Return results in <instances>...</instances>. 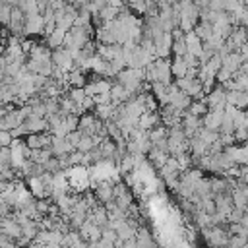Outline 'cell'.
<instances>
[{
    "label": "cell",
    "mask_w": 248,
    "mask_h": 248,
    "mask_svg": "<svg viewBox=\"0 0 248 248\" xmlns=\"http://www.w3.org/2000/svg\"><path fill=\"white\" fill-rule=\"evenodd\" d=\"M89 39H91V31H89V29L74 27V25H72V27L64 33L62 46H66V48H81Z\"/></svg>",
    "instance_id": "cell-1"
},
{
    "label": "cell",
    "mask_w": 248,
    "mask_h": 248,
    "mask_svg": "<svg viewBox=\"0 0 248 248\" xmlns=\"http://www.w3.org/2000/svg\"><path fill=\"white\" fill-rule=\"evenodd\" d=\"M203 101L207 105V110H223L225 108V89L221 83H215L205 95H203Z\"/></svg>",
    "instance_id": "cell-2"
},
{
    "label": "cell",
    "mask_w": 248,
    "mask_h": 248,
    "mask_svg": "<svg viewBox=\"0 0 248 248\" xmlns=\"http://www.w3.org/2000/svg\"><path fill=\"white\" fill-rule=\"evenodd\" d=\"M50 60H52L54 66L62 68L64 72H70L72 66H74V60L70 56V50L66 46H62V45L56 46V48H50Z\"/></svg>",
    "instance_id": "cell-3"
},
{
    "label": "cell",
    "mask_w": 248,
    "mask_h": 248,
    "mask_svg": "<svg viewBox=\"0 0 248 248\" xmlns=\"http://www.w3.org/2000/svg\"><path fill=\"white\" fill-rule=\"evenodd\" d=\"M153 66H155V76H157V81L169 85L172 79H170V60L169 58H153Z\"/></svg>",
    "instance_id": "cell-4"
},
{
    "label": "cell",
    "mask_w": 248,
    "mask_h": 248,
    "mask_svg": "<svg viewBox=\"0 0 248 248\" xmlns=\"http://www.w3.org/2000/svg\"><path fill=\"white\" fill-rule=\"evenodd\" d=\"M231 200H232V205L246 211L248 209V186L246 182H236V188L231 192Z\"/></svg>",
    "instance_id": "cell-5"
},
{
    "label": "cell",
    "mask_w": 248,
    "mask_h": 248,
    "mask_svg": "<svg viewBox=\"0 0 248 248\" xmlns=\"http://www.w3.org/2000/svg\"><path fill=\"white\" fill-rule=\"evenodd\" d=\"M0 232L6 234V236H10L12 240H16L17 236H21V227L16 223V219L12 217V213L6 215V217H0Z\"/></svg>",
    "instance_id": "cell-6"
},
{
    "label": "cell",
    "mask_w": 248,
    "mask_h": 248,
    "mask_svg": "<svg viewBox=\"0 0 248 248\" xmlns=\"http://www.w3.org/2000/svg\"><path fill=\"white\" fill-rule=\"evenodd\" d=\"M43 16L37 12V14H31V16H25V23H23V33L25 35H41L43 33Z\"/></svg>",
    "instance_id": "cell-7"
},
{
    "label": "cell",
    "mask_w": 248,
    "mask_h": 248,
    "mask_svg": "<svg viewBox=\"0 0 248 248\" xmlns=\"http://www.w3.org/2000/svg\"><path fill=\"white\" fill-rule=\"evenodd\" d=\"M157 124H163L161 122V114H159V108L157 110H145V112H141L140 114V118H138V128H141V130H151V128H155Z\"/></svg>",
    "instance_id": "cell-8"
},
{
    "label": "cell",
    "mask_w": 248,
    "mask_h": 248,
    "mask_svg": "<svg viewBox=\"0 0 248 248\" xmlns=\"http://www.w3.org/2000/svg\"><path fill=\"white\" fill-rule=\"evenodd\" d=\"M108 95H110V103H112V105H120V103H124V101H128L130 97H134V93H130L124 85H120V83H116V81L110 83Z\"/></svg>",
    "instance_id": "cell-9"
},
{
    "label": "cell",
    "mask_w": 248,
    "mask_h": 248,
    "mask_svg": "<svg viewBox=\"0 0 248 248\" xmlns=\"http://www.w3.org/2000/svg\"><path fill=\"white\" fill-rule=\"evenodd\" d=\"M225 101L236 108H244L248 105V91H238V89H227L225 91Z\"/></svg>",
    "instance_id": "cell-10"
},
{
    "label": "cell",
    "mask_w": 248,
    "mask_h": 248,
    "mask_svg": "<svg viewBox=\"0 0 248 248\" xmlns=\"http://www.w3.org/2000/svg\"><path fill=\"white\" fill-rule=\"evenodd\" d=\"M221 118H223V110H205V112L202 114V126L207 128V130L219 132Z\"/></svg>",
    "instance_id": "cell-11"
},
{
    "label": "cell",
    "mask_w": 248,
    "mask_h": 248,
    "mask_svg": "<svg viewBox=\"0 0 248 248\" xmlns=\"http://www.w3.org/2000/svg\"><path fill=\"white\" fill-rule=\"evenodd\" d=\"M23 126L27 128V134H31V132H48V124H46L45 116L29 114L27 118H23Z\"/></svg>",
    "instance_id": "cell-12"
},
{
    "label": "cell",
    "mask_w": 248,
    "mask_h": 248,
    "mask_svg": "<svg viewBox=\"0 0 248 248\" xmlns=\"http://www.w3.org/2000/svg\"><path fill=\"white\" fill-rule=\"evenodd\" d=\"M76 147L66 140V138H58V136H50V151L54 157L62 155V153H70L74 151Z\"/></svg>",
    "instance_id": "cell-13"
},
{
    "label": "cell",
    "mask_w": 248,
    "mask_h": 248,
    "mask_svg": "<svg viewBox=\"0 0 248 248\" xmlns=\"http://www.w3.org/2000/svg\"><path fill=\"white\" fill-rule=\"evenodd\" d=\"M93 188H95V194L93 196L97 198L99 203H105V202L112 200V182L110 180H105L101 184H93Z\"/></svg>",
    "instance_id": "cell-14"
},
{
    "label": "cell",
    "mask_w": 248,
    "mask_h": 248,
    "mask_svg": "<svg viewBox=\"0 0 248 248\" xmlns=\"http://www.w3.org/2000/svg\"><path fill=\"white\" fill-rule=\"evenodd\" d=\"M184 45H186L188 52H192L194 56H200V52H202V39L194 31H186L184 33Z\"/></svg>",
    "instance_id": "cell-15"
},
{
    "label": "cell",
    "mask_w": 248,
    "mask_h": 248,
    "mask_svg": "<svg viewBox=\"0 0 248 248\" xmlns=\"http://www.w3.org/2000/svg\"><path fill=\"white\" fill-rule=\"evenodd\" d=\"M66 79H68L70 87H83L87 83V74L79 68H74V70L66 72Z\"/></svg>",
    "instance_id": "cell-16"
},
{
    "label": "cell",
    "mask_w": 248,
    "mask_h": 248,
    "mask_svg": "<svg viewBox=\"0 0 248 248\" xmlns=\"http://www.w3.org/2000/svg\"><path fill=\"white\" fill-rule=\"evenodd\" d=\"M147 157H149V161H151V165L155 167V169H159L165 161H167V157H169V153L167 151H163V149H159V147H155V145H151L149 149H147V153H145Z\"/></svg>",
    "instance_id": "cell-17"
},
{
    "label": "cell",
    "mask_w": 248,
    "mask_h": 248,
    "mask_svg": "<svg viewBox=\"0 0 248 248\" xmlns=\"http://www.w3.org/2000/svg\"><path fill=\"white\" fill-rule=\"evenodd\" d=\"M136 246L138 248H143V246H155V240L151 238V234H149V231L145 229V227H136Z\"/></svg>",
    "instance_id": "cell-18"
},
{
    "label": "cell",
    "mask_w": 248,
    "mask_h": 248,
    "mask_svg": "<svg viewBox=\"0 0 248 248\" xmlns=\"http://www.w3.org/2000/svg\"><path fill=\"white\" fill-rule=\"evenodd\" d=\"M64 29H60V27H54V31L50 33V35H46V46L48 48H56V46H60L62 45V41H64Z\"/></svg>",
    "instance_id": "cell-19"
},
{
    "label": "cell",
    "mask_w": 248,
    "mask_h": 248,
    "mask_svg": "<svg viewBox=\"0 0 248 248\" xmlns=\"http://www.w3.org/2000/svg\"><path fill=\"white\" fill-rule=\"evenodd\" d=\"M114 107H116V105H112V103L95 105V107H93V114H95L97 118H101V120H107V118H110V114H112Z\"/></svg>",
    "instance_id": "cell-20"
},
{
    "label": "cell",
    "mask_w": 248,
    "mask_h": 248,
    "mask_svg": "<svg viewBox=\"0 0 248 248\" xmlns=\"http://www.w3.org/2000/svg\"><path fill=\"white\" fill-rule=\"evenodd\" d=\"M118 8H114V6H108V4H105L103 8H99V12H97V16H99V19L105 23V21H110V19H114L116 16H118Z\"/></svg>",
    "instance_id": "cell-21"
},
{
    "label": "cell",
    "mask_w": 248,
    "mask_h": 248,
    "mask_svg": "<svg viewBox=\"0 0 248 248\" xmlns=\"http://www.w3.org/2000/svg\"><path fill=\"white\" fill-rule=\"evenodd\" d=\"M192 31H194L202 41H205V39L211 35L213 27H211V23H207V21H196V25L192 27Z\"/></svg>",
    "instance_id": "cell-22"
},
{
    "label": "cell",
    "mask_w": 248,
    "mask_h": 248,
    "mask_svg": "<svg viewBox=\"0 0 248 248\" xmlns=\"http://www.w3.org/2000/svg\"><path fill=\"white\" fill-rule=\"evenodd\" d=\"M186 64H184V60H182V56H176L174 54V60L170 62V74L174 76V78H182L184 74H186Z\"/></svg>",
    "instance_id": "cell-23"
},
{
    "label": "cell",
    "mask_w": 248,
    "mask_h": 248,
    "mask_svg": "<svg viewBox=\"0 0 248 248\" xmlns=\"http://www.w3.org/2000/svg\"><path fill=\"white\" fill-rule=\"evenodd\" d=\"M118 167H120V172H122V174H126V172H132V170L136 169V161H134V155H132V153H124V155L120 157V163H118Z\"/></svg>",
    "instance_id": "cell-24"
},
{
    "label": "cell",
    "mask_w": 248,
    "mask_h": 248,
    "mask_svg": "<svg viewBox=\"0 0 248 248\" xmlns=\"http://www.w3.org/2000/svg\"><path fill=\"white\" fill-rule=\"evenodd\" d=\"M188 112H192V114H196V116H202L205 110H207V105H205V101L203 99H192V103L188 105V108H186Z\"/></svg>",
    "instance_id": "cell-25"
},
{
    "label": "cell",
    "mask_w": 248,
    "mask_h": 248,
    "mask_svg": "<svg viewBox=\"0 0 248 248\" xmlns=\"http://www.w3.org/2000/svg\"><path fill=\"white\" fill-rule=\"evenodd\" d=\"M37 231H39V223H37V219H29L25 225H21V234L27 236V238H31V240L35 238Z\"/></svg>",
    "instance_id": "cell-26"
},
{
    "label": "cell",
    "mask_w": 248,
    "mask_h": 248,
    "mask_svg": "<svg viewBox=\"0 0 248 248\" xmlns=\"http://www.w3.org/2000/svg\"><path fill=\"white\" fill-rule=\"evenodd\" d=\"M91 147H95V143H93V136H89V134H81V138H79L76 149H79V151L85 153V151H89Z\"/></svg>",
    "instance_id": "cell-27"
},
{
    "label": "cell",
    "mask_w": 248,
    "mask_h": 248,
    "mask_svg": "<svg viewBox=\"0 0 248 248\" xmlns=\"http://www.w3.org/2000/svg\"><path fill=\"white\" fill-rule=\"evenodd\" d=\"M17 8H19V10H21L25 16H31V14H37V12H39V10H37L35 0H19Z\"/></svg>",
    "instance_id": "cell-28"
},
{
    "label": "cell",
    "mask_w": 248,
    "mask_h": 248,
    "mask_svg": "<svg viewBox=\"0 0 248 248\" xmlns=\"http://www.w3.org/2000/svg\"><path fill=\"white\" fill-rule=\"evenodd\" d=\"M66 97L79 105V103H81V99L85 97V91H83V87H70V89L66 91Z\"/></svg>",
    "instance_id": "cell-29"
},
{
    "label": "cell",
    "mask_w": 248,
    "mask_h": 248,
    "mask_svg": "<svg viewBox=\"0 0 248 248\" xmlns=\"http://www.w3.org/2000/svg\"><path fill=\"white\" fill-rule=\"evenodd\" d=\"M6 167H12L10 147H8V145H2V147H0V170H2V169H6Z\"/></svg>",
    "instance_id": "cell-30"
},
{
    "label": "cell",
    "mask_w": 248,
    "mask_h": 248,
    "mask_svg": "<svg viewBox=\"0 0 248 248\" xmlns=\"http://www.w3.org/2000/svg\"><path fill=\"white\" fill-rule=\"evenodd\" d=\"M10 12H12V6L0 0V25H8V21H10Z\"/></svg>",
    "instance_id": "cell-31"
},
{
    "label": "cell",
    "mask_w": 248,
    "mask_h": 248,
    "mask_svg": "<svg viewBox=\"0 0 248 248\" xmlns=\"http://www.w3.org/2000/svg\"><path fill=\"white\" fill-rule=\"evenodd\" d=\"M43 167H45V170H48V172H56V170H62L60 169V163H58V157H48L45 163H43Z\"/></svg>",
    "instance_id": "cell-32"
},
{
    "label": "cell",
    "mask_w": 248,
    "mask_h": 248,
    "mask_svg": "<svg viewBox=\"0 0 248 248\" xmlns=\"http://www.w3.org/2000/svg\"><path fill=\"white\" fill-rule=\"evenodd\" d=\"M170 52H172V54H176V56H182V54L186 52L184 39H176V41H172V45H170Z\"/></svg>",
    "instance_id": "cell-33"
},
{
    "label": "cell",
    "mask_w": 248,
    "mask_h": 248,
    "mask_svg": "<svg viewBox=\"0 0 248 248\" xmlns=\"http://www.w3.org/2000/svg\"><path fill=\"white\" fill-rule=\"evenodd\" d=\"M196 25V21L194 19H190V17H186V16H180V19H178V27L186 33V31H192V27Z\"/></svg>",
    "instance_id": "cell-34"
},
{
    "label": "cell",
    "mask_w": 248,
    "mask_h": 248,
    "mask_svg": "<svg viewBox=\"0 0 248 248\" xmlns=\"http://www.w3.org/2000/svg\"><path fill=\"white\" fill-rule=\"evenodd\" d=\"M68 161H70V165H81V161H83V151H79V149L70 151V153H68Z\"/></svg>",
    "instance_id": "cell-35"
},
{
    "label": "cell",
    "mask_w": 248,
    "mask_h": 248,
    "mask_svg": "<svg viewBox=\"0 0 248 248\" xmlns=\"http://www.w3.org/2000/svg\"><path fill=\"white\" fill-rule=\"evenodd\" d=\"M182 60H184L186 66H198V64H200V62H198V56H194V54L188 52V50L182 54Z\"/></svg>",
    "instance_id": "cell-36"
},
{
    "label": "cell",
    "mask_w": 248,
    "mask_h": 248,
    "mask_svg": "<svg viewBox=\"0 0 248 248\" xmlns=\"http://www.w3.org/2000/svg\"><path fill=\"white\" fill-rule=\"evenodd\" d=\"M81 108L85 110V112H91L93 110V107H95V103H93V97H89V95H85L83 99H81Z\"/></svg>",
    "instance_id": "cell-37"
},
{
    "label": "cell",
    "mask_w": 248,
    "mask_h": 248,
    "mask_svg": "<svg viewBox=\"0 0 248 248\" xmlns=\"http://www.w3.org/2000/svg\"><path fill=\"white\" fill-rule=\"evenodd\" d=\"M93 103H95V105L110 103V95H108V91H107V93H97V95H93Z\"/></svg>",
    "instance_id": "cell-38"
},
{
    "label": "cell",
    "mask_w": 248,
    "mask_h": 248,
    "mask_svg": "<svg viewBox=\"0 0 248 248\" xmlns=\"http://www.w3.org/2000/svg\"><path fill=\"white\" fill-rule=\"evenodd\" d=\"M10 141H12V134H10V130L0 128V145H10Z\"/></svg>",
    "instance_id": "cell-39"
},
{
    "label": "cell",
    "mask_w": 248,
    "mask_h": 248,
    "mask_svg": "<svg viewBox=\"0 0 248 248\" xmlns=\"http://www.w3.org/2000/svg\"><path fill=\"white\" fill-rule=\"evenodd\" d=\"M54 27H56V23H54V19H50V21H45V25H43V33L41 35H50L52 31H54Z\"/></svg>",
    "instance_id": "cell-40"
},
{
    "label": "cell",
    "mask_w": 248,
    "mask_h": 248,
    "mask_svg": "<svg viewBox=\"0 0 248 248\" xmlns=\"http://www.w3.org/2000/svg\"><path fill=\"white\" fill-rule=\"evenodd\" d=\"M41 16H43V21H50V19H54V10L48 6L45 12H41Z\"/></svg>",
    "instance_id": "cell-41"
},
{
    "label": "cell",
    "mask_w": 248,
    "mask_h": 248,
    "mask_svg": "<svg viewBox=\"0 0 248 248\" xmlns=\"http://www.w3.org/2000/svg\"><path fill=\"white\" fill-rule=\"evenodd\" d=\"M4 48H6V39H2V37H0V56L4 54Z\"/></svg>",
    "instance_id": "cell-42"
},
{
    "label": "cell",
    "mask_w": 248,
    "mask_h": 248,
    "mask_svg": "<svg viewBox=\"0 0 248 248\" xmlns=\"http://www.w3.org/2000/svg\"><path fill=\"white\" fill-rule=\"evenodd\" d=\"M167 2H169V4H176L178 0H167Z\"/></svg>",
    "instance_id": "cell-43"
}]
</instances>
